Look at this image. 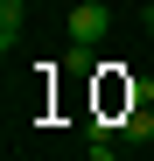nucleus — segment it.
I'll return each mask as SVG.
<instances>
[{"label": "nucleus", "mask_w": 154, "mask_h": 161, "mask_svg": "<svg viewBox=\"0 0 154 161\" xmlns=\"http://www.w3.org/2000/svg\"><path fill=\"white\" fill-rule=\"evenodd\" d=\"M63 28H70V42H105V28H112V7H105V0H77V7L63 14Z\"/></svg>", "instance_id": "1"}, {"label": "nucleus", "mask_w": 154, "mask_h": 161, "mask_svg": "<svg viewBox=\"0 0 154 161\" xmlns=\"http://www.w3.org/2000/svg\"><path fill=\"white\" fill-rule=\"evenodd\" d=\"M21 21H28V0H0V49L21 42Z\"/></svg>", "instance_id": "2"}, {"label": "nucleus", "mask_w": 154, "mask_h": 161, "mask_svg": "<svg viewBox=\"0 0 154 161\" xmlns=\"http://www.w3.org/2000/svg\"><path fill=\"white\" fill-rule=\"evenodd\" d=\"M91 161H119V154H112V147H105V140H91Z\"/></svg>", "instance_id": "3"}, {"label": "nucleus", "mask_w": 154, "mask_h": 161, "mask_svg": "<svg viewBox=\"0 0 154 161\" xmlns=\"http://www.w3.org/2000/svg\"><path fill=\"white\" fill-rule=\"evenodd\" d=\"M147 42H154V14H147Z\"/></svg>", "instance_id": "4"}, {"label": "nucleus", "mask_w": 154, "mask_h": 161, "mask_svg": "<svg viewBox=\"0 0 154 161\" xmlns=\"http://www.w3.org/2000/svg\"><path fill=\"white\" fill-rule=\"evenodd\" d=\"M147 14H154V0H147Z\"/></svg>", "instance_id": "5"}]
</instances>
